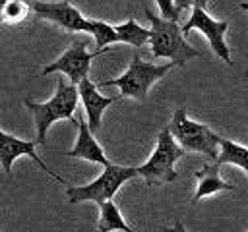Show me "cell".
<instances>
[{"instance_id": "d6986e66", "label": "cell", "mask_w": 248, "mask_h": 232, "mask_svg": "<svg viewBox=\"0 0 248 232\" xmlns=\"http://www.w3.org/2000/svg\"><path fill=\"white\" fill-rule=\"evenodd\" d=\"M155 2H157L159 10H161V15H163V17H167V19H176V21H178L180 14H178V10L174 8V0H155Z\"/></svg>"}, {"instance_id": "4fadbf2b", "label": "cell", "mask_w": 248, "mask_h": 232, "mask_svg": "<svg viewBox=\"0 0 248 232\" xmlns=\"http://www.w3.org/2000/svg\"><path fill=\"white\" fill-rule=\"evenodd\" d=\"M194 176L198 180V189L194 193V203L200 201L205 195H213L217 191H232L234 189V186H231L229 182L221 180V176H219V164L217 162L203 164L200 170L194 172Z\"/></svg>"}, {"instance_id": "52a82bcc", "label": "cell", "mask_w": 248, "mask_h": 232, "mask_svg": "<svg viewBox=\"0 0 248 232\" xmlns=\"http://www.w3.org/2000/svg\"><path fill=\"white\" fill-rule=\"evenodd\" d=\"M107 50H108V46L97 48L95 52H87V41L76 39V41L68 46V50H66L56 62L48 64V66L43 70V75L52 73V72H62V73H66V75L70 77L72 83L78 85L83 77L89 75L91 60L97 58V56H101V54H105Z\"/></svg>"}, {"instance_id": "7402d4cb", "label": "cell", "mask_w": 248, "mask_h": 232, "mask_svg": "<svg viewBox=\"0 0 248 232\" xmlns=\"http://www.w3.org/2000/svg\"><path fill=\"white\" fill-rule=\"evenodd\" d=\"M240 8H242V10H246V12H248V2H244V4H240ZM246 73H248V68H246Z\"/></svg>"}, {"instance_id": "5bb4252c", "label": "cell", "mask_w": 248, "mask_h": 232, "mask_svg": "<svg viewBox=\"0 0 248 232\" xmlns=\"http://www.w3.org/2000/svg\"><path fill=\"white\" fill-rule=\"evenodd\" d=\"M219 147H221V151L215 160L219 166L221 164H236L242 170H246V174H248V147H242V145H238L231 139H225L221 135H219Z\"/></svg>"}, {"instance_id": "9a60e30c", "label": "cell", "mask_w": 248, "mask_h": 232, "mask_svg": "<svg viewBox=\"0 0 248 232\" xmlns=\"http://www.w3.org/2000/svg\"><path fill=\"white\" fill-rule=\"evenodd\" d=\"M99 220H97V230L101 232H108V230H124V232H132V228L124 222L118 207L114 205L112 199L101 201L99 203Z\"/></svg>"}, {"instance_id": "5b68a950", "label": "cell", "mask_w": 248, "mask_h": 232, "mask_svg": "<svg viewBox=\"0 0 248 232\" xmlns=\"http://www.w3.org/2000/svg\"><path fill=\"white\" fill-rule=\"evenodd\" d=\"M140 176L138 174V166H118V164H107L105 170L101 172V176H97L91 184L87 186H70L66 189L68 201L70 203H81V201H95L97 205L101 201L112 199L114 193L118 191V188Z\"/></svg>"}, {"instance_id": "e0dca14e", "label": "cell", "mask_w": 248, "mask_h": 232, "mask_svg": "<svg viewBox=\"0 0 248 232\" xmlns=\"http://www.w3.org/2000/svg\"><path fill=\"white\" fill-rule=\"evenodd\" d=\"M31 12V4H27L25 0H8L2 8H0V19L4 23H21Z\"/></svg>"}, {"instance_id": "9c48e42d", "label": "cell", "mask_w": 248, "mask_h": 232, "mask_svg": "<svg viewBox=\"0 0 248 232\" xmlns=\"http://www.w3.org/2000/svg\"><path fill=\"white\" fill-rule=\"evenodd\" d=\"M31 10L39 17L48 19L66 31H72V33L74 31H87V33L93 31V19L83 17V14L66 0H62V2H37L35 0V2H31Z\"/></svg>"}, {"instance_id": "7a4b0ae2", "label": "cell", "mask_w": 248, "mask_h": 232, "mask_svg": "<svg viewBox=\"0 0 248 232\" xmlns=\"http://www.w3.org/2000/svg\"><path fill=\"white\" fill-rule=\"evenodd\" d=\"M78 99H79V91L76 83H66L62 77L58 79V89L54 93V97L46 102H33V101H25V106L33 112L35 116V126H37V141L39 145H45L46 139V130L56 122V120H72L74 124L78 120H74V110L78 106Z\"/></svg>"}, {"instance_id": "6da1fadb", "label": "cell", "mask_w": 248, "mask_h": 232, "mask_svg": "<svg viewBox=\"0 0 248 232\" xmlns=\"http://www.w3.org/2000/svg\"><path fill=\"white\" fill-rule=\"evenodd\" d=\"M145 17L151 23V54L153 58H169L176 66L184 68L188 60L202 56L194 46H190L184 39L182 29L178 27L176 19H167L155 15L149 8H145Z\"/></svg>"}, {"instance_id": "ac0fdd59", "label": "cell", "mask_w": 248, "mask_h": 232, "mask_svg": "<svg viewBox=\"0 0 248 232\" xmlns=\"http://www.w3.org/2000/svg\"><path fill=\"white\" fill-rule=\"evenodd\" d=\"M91 35L95 37L97 48H105V46H108V44H112V43H120L114 25H108L107 21L93 19V31H91Z\"/></svg>"}, {"instance_id": "603a6c76", "label": "cell", "mask_w": 248, "mask_h": 232, "mask_svg": "<svg viewBox=\"0 0 248 232\" xmlns=\"http://www.w3.org/2000/svg\"><path fill=\"white\" fill-rule=\"evenodd\" d=\"M0 23H2V19H0Z\"/></svg>"}, {"instance_id": "277c9868", "label": "cell", "mask_w": 248, "mask_h": 232, "mask_svg": "<svg viewBox=\"0 0 248 232\" xmlns=\"http://www.w3.org/2000/svg\"><path fill=\"white\" fill-rule=\"evenodd\" d=\"M186 149L174 139V135L170 133L169 126L163 128L157 135V145L153 155L149 157L147 162H143L141 166H138V174L145 178L147 186H153L157 182H172L176 180V170H174V162L184 157Z\"/></svg>"}, {"instance_id": "44dd1931", "label": "cell", "mask_w": 248, "mask_h": 232, "mask_svg": "<svg viewBox=\"0 0 248 232\" xmlns=\"http://www.w3.org/2000/svg\"><path fill=\"white\" fill-rule=\"evenodd\" d=\"M194 6H200V8H205L207 6V0H192Z\"/></svg>"}, {"instance_id": "8992f818", "label": "cell", "mask_w": 248, "mask_h": 232, "mask_svg": "<svg viewBox=\"0 0 248 232\" xmlns=\"http://www.w3.org/2000/svg\"><path fill=\"white\" fill-rule=\"evenodd\" d=\"M170 133L174 135V139L186 149V151H194V153H202L203 157L211 159L213 162L219 157V135L211 131V128H207L205 124L194 122L186 116V108H176L172 114V120L169 124Z\"/></svg>"}, {"instance_id": "ffe728a7", "label": "cell", "mask_w": 248, "mask_h": 232, "mask_svg": "<svg viewBox=\"0 0 248 232\" xmlns=\"http://www.w3.org/2000/svg\"><path fill=\"white\" fill-rule=\"evenodd\" d=\"M190 6H194V2H192V0H174V8L178 10V14L186 12Z\"/></svg>"}, {"instance_id": "30bf717a", "label": "cell", "mask_w": 248, "mask_h": 232, "mask_svg": "<svg viewBox=\"0 0 248 232\" xmlns=\"http://www.w3.org/2000/svg\"><path fill=\"white\" fill-rule=\"evenodd\" d=\"M39 145V141L35 139V141H27V139H19V137H14V135H10V133H6V131H2L0 130V164H2V168H4V172L10 176L12 174V164H14V160L17 159V157H31L48 176H52L56 182H62L64 184V180L58 176V174H54L41 159H39V155L35 153V147Z\"/></svg>"}, {"instance_id": "7c38bea8", "label": "cell", "mask_w": 248, "mask_h": 232, "mask_svg": "<svg viewBox=\"0 0 248 232\" xmlns=\"http://www.w3.org/2000/svg\"><path fill=\"white\" fill-rule=\"evenodd\" d=\"M76 126H78V139H76L74 149H70L66 155L70 159H85L89 162H97V164H103V166L110 164V160L105 157L103 147L93 137V131H91L89 124L83 118H78Z\"/></svg>"}, {"instance_id": "ba28073f", "label": "cell", "mask_w": 248, "mask_h": 232, "mask_svg": "<svg viewBox=\"0 0 248 232\" xmlns=\"http://www.w3.org/2000/svg\"><path fill=\"white\" fill-rule=\"evenodd\" d=\"M192 29H198L203 33V37L209 41L213 52L227 64H231V52H229V46L225 43V31L229 29V23L227 21H217L213 19L205 8H200V6H194L192 8V14H190V19L182 25V33H190Z\"/></svg>"}, {"instance_id": "3957f363", "label": "cell", "mask_w": 248, "mask_h": 232, "mask_svg": "<svg viewBox=\"0 0 248 232\" xmlns=\"http://www.w3.org/2000/svg\"><path fill=\"white\" fill-rule=\"evenodd\" d=\"M172 66H176L172 60L169 64H163V66H157V64H151V62H143L140 58V54L134 52L128 70L120 77L108 79V81H101L99 85L101 87H118L122 97H134L138 101H145L149 87L157 79H161Z\"/></svg>"}, {"instance_id": "8fae6325", "label": "cell", "mask_w": 248, "mask_h": 232, "mask_svg": "<svg viewBox=\"0 0 248 232\" xmlns=\"http://www.w3.org/2000/svg\"><path fill=\"white\" fill-rule=\"evenodd\" d=\"M78 91H79V99H81L85 114H87V124H89L91 131H97L101 128V118H103L105 108L108 104H112L116 99L114 97H103L99 93L97 85L89 77H83L78 83Z\"/></svg>"}, {"instance_id": "2e32d148", "label": "cell", "mask_w": 248, "mask_h": 232, "mask_svg": "<svg viewBox=\"0 0 248 232\" xmlns=\"http://www.w3.org/2000/svg\"><path fill=\"white\" fill-rule=\"evenodd\" d=\"M114 29L118 33V41L120 43H128L134 48L143 46L151 37V29H145V27L138 25L134 17H130L128 21H124L120 25H114Z\"/></svg>"}]
</instances>
